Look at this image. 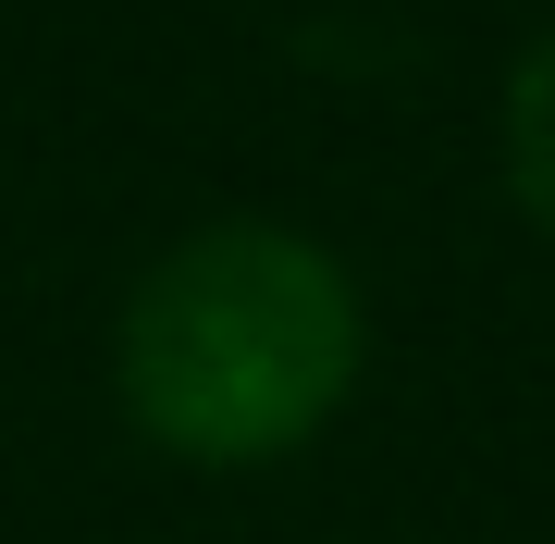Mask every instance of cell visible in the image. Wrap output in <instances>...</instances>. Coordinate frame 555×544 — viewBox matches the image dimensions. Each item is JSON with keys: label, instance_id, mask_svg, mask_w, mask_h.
I'll list each match as a JSON object with an SVG mask.
<instances>
[{"label": "cell", "instance_id": "7a4b0ae2", "mask_svg": "<svg viewBox=\"0 0 555 544\" xmlns=\"http://www.w3.org/2000/svg\"><path fill=\"white\" fill-rule=\"evenodd\" d=\"M506 199L555 236V38H531L506 75Z\"/></svg>", "mask_w": 555, "mask_h": 544}, {"label": "cell", "instance_id": "6da1fadb", "mask_svg": "<svg viewBox=\"0 0 555 544\" xmlns=\"http://www.w3.org/2000/svg\"><path fill=\"white\" fill-rule=\"evenodd\" d=\"M358 359H371L358 273L297 223H198L137 273L112 334L124 421L198 470L297 458L358 396Z\"/></svg>", "mask_w": 555, "mask_h": 544}]
</instances>
